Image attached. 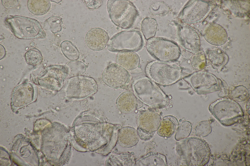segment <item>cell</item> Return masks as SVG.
Here are the masks:
<instances>
[{
  "label": "cell",
  "instance_id": "obj_1",
  "mask_svg": "<svg viewBox=\"0 0 250 166\" xmlns=\"http://www.w3.org/2000/svg\"><path fill=\"white\" fill-rule=\"evenodd\" d=\"M134 94L143 104L153 109H161L169 103L168 96L153 81L142 76L135 79L132 83Z\"/></svg>",
  "mask_w": 250,
  "mask_h": 166
},
{
  "label": "cell",
  "instance_id": "obj_2",
  "mask_svg": "<svg viewBox=\"0 0 250 166\" xmlns=\"http://www.w3.org/2000/svg\"><path fill=\"white\" fill-rule=\"evenodd\" d=\"M190 138L184 139L177 143L178 156L189 165L205 164L208 162L210 156L208 144L200 139Z\"/></svg>",
  "mask_w": 250,
  "mask_h": 166
},
{
  "label": "cell",
  "instance_id": "obj_3",
  "mask_svg": "<svg viewBox=\"0 0 250 166\" xmlns=\"http://www.w3.org/2000/svg\"><path fill=\"white\" fill-rule=\"evenodd\" d=\"M5 22L18 39L31 40L44 38L46 33L40 23L33 18L14 16L6 18Z\"/></svg>",
  "mask_w": 250,
  "mask_h": 166
},
{
  "label": "cell",
  "instance_id": "obj_4",
  "mask_svg": "<svg viewBox=\"0 0 250 166\" xmlns=\"http://www.w3.org/2000/svg\"><path fill=\"white\" fill-rule=\"evenodd\" d=\"M170 62L153 61L147 65L146 72L148 78L155 83L163 86L174 84L182 78L180 67Z\"/></svg>",
  "mask_w": 250,
  "mask_h": 166
},
{
  "label": "cell",
  "instance_id": "obj_5",
  "mask_svg": "<svg viewBox=\"0 0 250 166\" xmlns=\"http://www.w3.org/2000/svg\"><path fill=\"white\" fill-rule=\"evenodd\" d=\"M107 5L109 17L115 25L124 29L132 26L138 12L132 2L128 0H109Z\"/></svg>",
  "mask_w": 250,
  "mask_h": 166
},
{
  "label": "cell",
  "instance_id": "obj_6",
  "mask_svg": "<svg viewBox=\"0 0 250 166\" xmlns=\"http://www.w3.org/2000/svg\"><path fill=\"white\" fill-rule=\"evenodd\" d=\"M208 109L220 123L229 126L238 122L243 117V110L235 101L222 98L210 105Z\"/></svg>",
  "mask_w": 250,
  "mask_h": 166
},
{
  "label": "cell",
  "instance_id": "obj_7",
  "mask_svg": "<svg viewBox=\"0 0 250 166\" xmlns=\"http://www.w3.org/2000/svg\"><path fill=\"white\" fill-rule=\"evenodd\" d=\"M149 53L158 61L163 62L175 61L181 53L180 48L173 41L161 37L153 38L146 44Z\"/></svg>",
  "mask_w": 250,
  "mask_h": 166
},
{
  "label": "cell",
  "instance_id": "obj_8",
  "mask_svg": "<svg viewBox=\"0 0 250 166\" xmlns=\"http://www.w3.org/2000/svg\"><path fill=\"white\" fill-rule=\"evenodd\" d=\"M143 45V40L139 31L134 30L121 31L108 41L107 48L112 52L137 51Z\"/></svg>",
  "mask_w": 250,
  "mask_h": 166
},
{
  "label": "cell",
  "instance_id": "obj_9",
  "mask_svg": "<svg viewBox=\"0 0 250 166\" xmlns=\"http://www.w3.org/2000/svg\"><path fill=\"white\" fill-rule=\"evenodd\" d=\"M184 79L199 95L220 91L221 89L220 79L207 71H198L185 77Z\"/></svg>",
  "mask_w": 250,
  "mask_h": 166
},
{
  "label": "cell",
  "instance_id": "obj_10",
  "mask_svg": "<svg viewBox=\"0 0 250 166\" xmlns=\"http://www.w3.org/2000/svg\"><path fill=\"white\" fill-rule=\"evenodd\" d=\"M98 87L96 80L92 78L80 75L72 77L68 81L66 91L70 97L81 98L96 93Z\"/></svg>",
  "mask_w": 250,
  "mask_h": 166
},
{
  "label": "cell",
  "instance_id": "obj_11",
  "mask_svg": "<svg viewBox=\"0 0 250 166\" xmlns=\"http://www.w3.org/2000/svg\"><path fill=\"white\" fill-rule=\"evenodd\" d=\"M68 74L66 66L53 65L48 66L38 78L40 85L48 89L59 91L62 88Z\"/></svg>",
  "mask_w": 250,
  "mask_h": 166
},
{
  "label": "cell",
  "instance_id": "obj_12",
  "mask_svg": "<svg viewBox=\"0 0 250 166\" xmlns=\"http://www.w3.org/2000/svg\"><path fill=\"white\" fill-rule=\"evenodd\" d=\"M104 83L109 87L119 88L128 83L129 76L128 71L118 65L112 64L104 70L102 74Z\"/></svg>",
  "mask_w": 250,
  "mask_h": 166
},
{
  "label": "cell",
  "instance_id": "obj_13",
  "mask_svg": "<svg viewBox=\"0 0 250 166\" xmlns=\"http://www.w3.org/2000/svg\"><path fill=\"white\" fill-rule=\"evenodd\" d=\"M37 86L29 82L22 83L16 87L12 94V106L17 108L33 101L37 94Z\"/></svg>",
  "mask_w": 250,
  "mask_h": 166
},
{
  "label": "cell",
  "instance_id": "obj_14",
  "mask_svg": "<svg viewBox=\"0 0 250 166\" xmlns=\"http://www.w3.org/2000/svg\"><path fill=\"white\" fill-rule=\"evenodd\" d=\"M109 36L103 29L98 27L92 28L87 33L85 41L87 46L91 50L99 51L104 49L108 45Z\"/></svg>",
  "mask_w": 250,
  "mask_h": 166
},
{
  "label": "cell",
  "instance_id": "obj_15",
  "mask_svg": "<svg viewBox=\"0 0 250 166\" xmlns=\"http://www.w3.org/2000/svg\"><path fill=\"white\" fill-rule=\"evenodd\" d=\"M161 118L158 113L148 110L142 112L137 119L138 127L150 133L154 134L160 125Z\"/></svg>",
  "mask_w": 250,
  "mask_h": 166
},
{
  "label": "cell",
  "instance_id": "obj_16",
  "mask_svg": "<svg viewBox=\"0 0 250 166\" xmlns=\"http://www.w3.org/2000/svg\"><path fill=\"white\" fill-rule=\"evenodd\" d=\"M203 35L207 42L216 45H223L228 38L225 30L221 25L215 23H210L206 26Z\"/></svg>",
  "mask_w": 250,
  "mask_h": 166
},
{
  "label": "cell",
  "instance_id": "obj_17",
  "mask_svg": "<svg viewBox=\"0 0 250 166\" xmlns=\"http://www.w3.org/2000/svg\"><path fill=\"white\" fill-rule=\"evenodd\" d=\"M137 98L133 92L126 91L122 93L116 101L117 107L124 114L130 113L137 108L138 101Z\"/></svg>",
  "mask_w": 250,
  "mask_h": 166
},
{
  "label": "cell",
  "instance_id": "obj_18",
  "mask_svg": "<svg viewBox=\"0 0 250 166\" xmlns=\"http://www.w3.org/2000/svg\"><path fill=\"white\" fill-rule=\"evenodd\" d=\"M137 130L130 126H125L120 129L117 134V141L121 146L131 148L136 145L139 140Z\"/></svg>",
  "mask_w": 250,
  "mask_h": 166
},
{
  "label": "cell",
  "instance_id": "obj_19",
  "mask_svg": "<svg viewBox=\"0 0 250 166\" xmlns=\"http://www.w3.org/2000/svg\"><path fill=\"white\" fill-rule=\"evenodd\" d=\"M117 64L127 71L134 69L139 66L140 59L134 51H123L119 52L116 57Z\"/></svg>",
  "mask_w": 250,
  "mask_h": 166
},
{
  "label": "cell",
  "instance_id": "obj_20",
  "mask_svg": "<svg viewBox=\"0 0 250 166\" xmlns=\"http://www.w3.org/2000/svg\"><path fill=\"white\" fill-rule=\"evenodd\" d=\"M179 126L177 119L174 116L168 115L163 117L157 130L158 135L162 137L168 138L177 131Z\"/></svg>",
  "mask_w": 250,
  "mask_h": 166
},
{
  "label": "cell",
  "instance_id": "obj_21",
  "mask_svg": "<svg viewBox=\"0 0 250 166\" xmlns=\"http://www.w3.org/2000/svg\"><path fill=\"white\" fill-rule=\"evenodd\" d=\"M137 166H168L166 157L162 154L151 151L136 161Z\"/></svg>",
  "mask_w": 250,
  "mask_h": 166
},
{
  "label": "cell",
  "instance_id": "obj_22",
  "mask_svg": "<svg viewBox=\"0 0 250 166\" xmlns=\"http://www.w3.org/2000/svg\"><path fill=\"white\" fill-rule=\"evenodd\" d=\"M191 31L188 27L181 26L179 31V36L184 47L192 53L197 55L199 53L200 49L194 45L192 41L194 38H192Z\"/></svg>",
  "mask_w": 250,
  "mask_h": 166
},
{
  "label": "cell",
  "instance_id": "obj_23",
  "mask_svg": "<svg viewBox=\"0 0 250 166\" xmlns=\"http://www.w3.org/2000/svg\"><path fill=\"white\" fill-rule=\"evenodd\" d=\"M28 10L32 14L41 16L46 14L49 10L51 3L49 0H28L27 3Z\"/></svg>",
  "mask_w": 250,
  "mask_h": 166
},
{
  "label": "cell",
  "instance_id": "obj_24",
  "mask_svg": "<svg viewBox=\"0 0 250 166\" xmlns=\"http://www.w3.org/2000/svg\"><path fill=\"white\" fill-rule=\"evenodd\" d=\"M157 25L156 20L153 18L147 17L142 20L141 24V29L147 40H149L155 36Z\"/></svg>",
  "mask_w": 250,
  "mask_h": 166
},
{
  "label": "cell",
  "instance_id": "obj_25",
  "mask_svg": "<svg viewBox=\"0 0 250 166\" xmlns=\"http://www.w3.org/2000/svg\"><path fill=\"white\" fill-rule=\"evenodd\" d=\"M208 58L210 62L215 68L222 67L226 64L228 59L226 54L219 49L210 50Z\"/></svg>",
  "mask_w": 250,
  "mask_h": 166
},
{
  "label": "cell",
  "instance_id": "obj_26",
  "mask_svg": "<svg viewBox=\"0 0 250 166\" xmlns=\"http://www.w3.org/2000/svg\"><path fill=\"white\" fill-rule=\"evenodd\" d=\"M63 55L71 61L77 60L79 57V52L76 47L70 41L64 40L60 45Z\"/></svg>",
  "mask_w": 250,
  "mask_h": 166
},
{
  "label": "cell",
  "instance_id": "obj_27",
  "mask_svg": "<svg viewBox=\"0 0 250 166\" xmlns=\"http://www.w3.org/2000/svg\"><path fill=\"white\" fill-rule=\"evenodd\" d=\"M44 27L53 34L60 32L62 28L63 22L61 19L57 16H52L44 21Z\"/></svg>",
  "mask_w": 250,
  "mask_h": 166
},
{
  "label": "cell",
  "instance_id": "obj_28",
  "mask_svg": "<svg viewBox=\"0 0 250 166\" xmlns=\"http://www.w3.org/2000/svg\"><path fill=\"white\" fill-rule=\"evenodd\" d=\"M24 57L28 64L34 66L40 65L43 60L41 52L35 48L28 50L25 53Z\"/></svg>",
  "mask_w": 250,
  "mask_h": 166
},
{
  "label": "cell",
  "instance_id": "obj_29",
  "mask_svg": "<svg viewBox=\"0 0 250 166\" xmlns=\"http://www.w3.org/2000/svg\"><path fill=\"white\" fill-rule=\"evenodd\" d=\"M66 66L68 74L72 77L82 75L86 70L85 64L79 61H71L67 63Z\"/></svg>",
  "mask_w": 250,
  "mask_h": 166
},
{
  "label": "cell",
  "instance_id": "obj_30",
  "mask_svg": "<svg viewBox=\"0 0 250 166\" xmlns=\"http://www.w3.org/2000/svg\"><path fill=\"white\" fill-rule=\"evenodd\" d=\"M230 94L234 100L242 102L247 99L249 96V92L244 86L238 85L235 87L231 90Z\"/></svg>",
  "mask_w": 250,
  "mask_h": 166
},
{
  "label": "cell",
  "instance_id": "obj_31",
  "mask_svg": "<svg viewBox=\"0 0 250 166\" xmlns=\"http://www.w3.org/2000/svg\"><path fill=\"white\" fill-rule=\"evenodd\" d=\"M192 130V125L189 121H185L182 122L175 134V140L179 141L187 138L189 136Z\"/></svg>",
  "mask_w": 250,
  "mask_h": 166
},
{
  "label": "cell",
  "instance_id": "obj_32",
  "mask_svg": "<svg viewBox=\"0 0 250 166\" xmlns=\"http://www.w3.org/2000/svg\"><path fill=\"white\" fill-rule=\"evenodd\" d=\"M212 130L211 125L209 121H202L198 123L195 127V135L199 137H205L211 133Z\"/></svg>",
  "mask_w": 250,
  "mask_h": 166
},
{
  "label": "cell",
  "instance_id": "obj_33",
  "mask_svg": "<svg viewBox=\"0 0 250 166\" xmlns=\"http://www.w3.org/2000/svg\"><path fill=\"white\" fill-rule=\"evenodd\" d=\"M205 58L204 53H199L193 57L192 64L195 69L198 71L201 70L205 66Z\"/></svg>",
  "mask_w": 250,
  "mask_h": 166
},
{
  "label": "cell",
  "instance_id": "obj_34",
  "mask_svg": "<svg viewBox=\"0 0 250 166\" xmlns=\"http://www.w3.org/2000/svg\"><path fill=\"white\" fill-rule=\"evenodd\" d=\"M87 7L90 9H96L100 7L102 5V0H84Z\"/></svg>",
  "mask_w": 250,
  "mask_h": 166
},
{
  "label": "cell",
  "instance_id": "obj_35",
  "mask_svg": "<svg viewBox=\"0 0 250 166\" xmlns=\"http://www.w3.org/2000/svg\"><path fill=\"white\" fill-rule=\"evenodd\" d=\"M221 89L218 96L220 98H224L229 94V91L226 83L222 80L220 79Z\"/></svg>",
  "mask_w": 250,
  "mask_h": 166
},
{
  "label": "cell",
  "instance_id": "obj_36",
  "mask_svg": "<svg viewBox=\"0 0 250 166\" xmlns=\"http://www.w3.org/2000/svg\"><path fill=\"white\" fill-rule=\"evenodd\" d=\"M140 139L144 141H147L150 139L154 134L148 133L138 127L137 129Z\"/></svg>",
  "mask_w": 250,
  "mask_h": 166
},
{
  "label": "cell",
  "instance_id": "obj_37",
  "mask_svg": "<svg viewBox=\"0 0 250 166\" xmlns=\"http://www.w3.org/2000/svg\"><path fill=\"white\" fill-rule=\"evenodd\" d=\"M3 6L6 8L15 7L18 4L19 0H1Z\"/></svg>",
  "mask_w": 250,
  "mask_h": 166
},
{
  "label": "cell",
  "instance_id": "obj_38",
  "mask_svg": "<svg viewBox=\"0 0 250 166\" xmlns=\"http://www.w3.org/2000/svg\"><path fill=\"white\" fill-rule=\"evenodd\" d=\"M0 59L1 60L3 59L5 56L6 55L5 50L3 46L1 44L0 45Z\"/></svg>",
  "mask_w": 250,
  "mask_h": 166
},
{
  "label": "cell",
  "instance_id": "obj_39",
  "mask_svg": "<svg viewBox=\"0 0 250 166\" xmlns=\"http://www.w3.org/2000/svg\"><path fill=\"white\" fill-rule=\"evenodd\" d=\"M62 0H50V1H52L57 3L60 2Z\"/></svg>",
  "mask_w": 250,
  "mask_h": 166
}]
</instances>
